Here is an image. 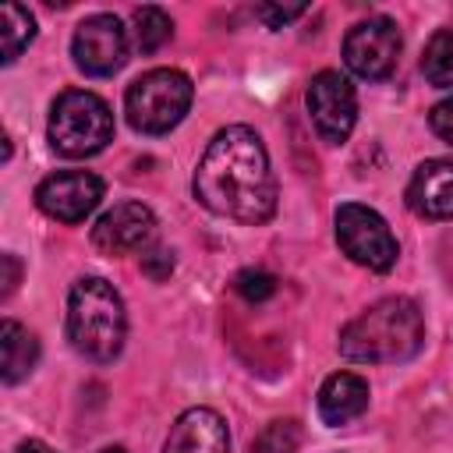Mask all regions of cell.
I'll return each mask as SVG.
<instances>
[{"label": "cell", "instance_id": "obj_8", "mask_svg": "<svg viewBox=\"0 0 453 453\" xmlns=\"http://www.w3.org/2000/svg\"><path fill=\"white\" fill-rule=\"evenodd\" d=\"M400 57V32L389 18H365L357 21L343 39V60L347 67L365 81H382L393 74Z\"/></svg>", "mask_w": 453, "mask_h": 453}, {"label": "cell", "instance_id": "obj_25", "mask_svg": "<svg viewBox=\"0 0 453 453\" xmlns=\"http://www.w3.org/2000/svg\"><path fill=\"white\" fill-rule=\"evenodd\" d=\"M14 453H53V449H50L46 442H39V439H25V442H21Z\"/></svg>", "mask_w": 453, "mask_h": 453}, {"label": "cell", "instance_id": "obj_18", "mask_svg": "<svg viewBox=\"0 0 453 453\" xmlns=\"http://www.w3.org/2000/svg\"><path fill=\"white\" fill-rule=\"evenodd\" d=\"M131 25H134V46L142 53H156L170 35H173V21L166 18L163 7H134L131 14Z\"/></svg>", "mask_w": 453, "mask_h": 453}, {"label": "cell", "instance_id": "obj_15", "mask_svg": "<svg viewBox=\"0 0 453 453\" xmlns=\"http://www.w3.org/2000/svg\"><path fill=\"white\" fill-rule=\"evenodd\" d=\"M39 361V340L35 333H28L21 322L4 319L0 326V375L7 386L21 382Z\"/></svg>", "mask_w": 453, "mask_h": 453}, {"label": "cell", "instance_id": "obj_13", "mask_svg": "<svg viewBox=\"0 0 453 453\" xmlns=\"http://www.w3.org/2000/svg\"><path fill=\"white\" fill-rule=\"evenodd\" d=\"M230 449V432L226 421L212 407H191L184 411L170 435L163 453H226Z\"/></svg>", "mask_w": 453, "mask_h": 453}, {"label": "cell", "instance_id": "obj_12", "mask_svg": "<svg viewBox=\"0 0 453 453\" xmlns=\"http://www.w3.org/2000/svg\"><path fill=\"white\" fill-rule=\"evenodd\" d=\"M407 205L425 219H453V159H425L407 184Z\"/></svg>", "mask_w": 453, "mask_h": 453}, {"label": "cell", "instance_id": "obj_9", "mask_svg": "<svg viewBox=\"0 0 453 453\" xmlns=\"http://www.w3.org/2000/svg\"><path fill=\"white\" fill-rule=\"evenodd\" d=\"M71 57L78 71L92 78H110L127 60V32L113 14H92L74 28Z\"/></svg>", "mask_w": 453, "mask_h": 453}, {"label": "cell", "instance_id": "obj_14", "mask_svg": "<svg viewBox=\"0 0 453 453\" xmlns=\"http://www.w3.org/2000/svg\"><path fill=\"white\" fill-rule=\"evenodd\" d=\"M365 407H368V382L354 372H336L319 389V414L333 428L361 418Z\"/></svg>", "mask_w": 453, "mask_h": 453}, {"label": "cell", "instance_id": "obj_11", "mask_svg": "<svg viewBox=\"0 0 453 453\" xmlns=\"http://www.w3.org/2000/svg\"><path fill=\"white\" fill-rule=\"evenodd\" d=\"M156 237V216L142 202H120L110 212L99 216L92 226V244L103 255H127V251H145L152 248Z\"/></svg>", "mask_w": 453, "mask_h": 453}, {"label": "cell", "instance_id": "obj_6", "mask_svg": "<svg viewBox=\"0 0 453 453\" xmlns=\"http://www.w3.org/2000/svg\"><path fill=\"white\" fill-rule=\"evenodd\" d=\"M336 244L343 248V255L365 269H375V273H386L393 269L396 255H400V244L389 230V223L368 209V205H357V202H343L336 209Z\"/></svg>", "mask_w": 453, "mask_h": 453}, {"label": "cell", "instance_id": "obj_22", "mask_svg": "<svg viewBox=\"0 0 453 453\" xmlns=\"http://www.w3.org/2000/svg\"><path fill=\"white\" fill-rule=\"evenodd\" d=\"M428 124H432V131H435L442 142H449V145H453V96L432 106V113H428Z\"/></svg>", "mask_w": 453, "mask_h": 453}, {"label": "cell", "instance_id": "obj_2", "mask_svg": "<svg viewBox=\"0 0 453 453\" xmlns=\"http://www.w3.org/2000/svg\"><path fill=\"white\" fill-rule=\"evenodd\" d=\"M425 319L411 297H382L340 333V354L361 365H393L418 354Z\"/></svg>", "mask_w": 453, "mask_h": 453}, {"label": "cell", "instance_id": "obj_10", "mask_svg": "<svg viewBox=\"0 0 453 453\" xmlns=\"http://www.w3.org/2000/svg\"><path fill=\"white\" fill-rule=\"evenodd\" d=\"M103 198V180L88 170H60L50 173L35 188V205L60 223H81Z\"/></svg>", "mask_w": 453, "mask_h": 453}, {"label": "cell", "instance_id": "obj_21", "mask_svg": "<svg viewBox=\"0 0 453 453\" xmlns=\"http://www.w3.org/2000/svg\"><path fill=\"white\" fill-rule=\"evenodd\" d=\"M142 273L152 280H166L173 273V251L166 248H145L142 251Z\"/></svg>", "mask_w": 453, "mask_h": 453}, {"label": "cell", "instance_id": "obj_26", "mask_svg": "<svg viewBox=\"0 0 453 453\" xmlns=\"http://www.w3.org/2000/svg\"><path fill=\"white\" fill-rule=\"evenodd\" d=\"M99 453H124L120 446H110V449H99Z\"/></svg>", "mask_w": 453, "mask_h": 453}, {"label": "cell", "instance_id": "obj_23", "mask_svg": "<svg viewBox=\"0 0 453 453\" xmlns=\"http://www.w3.org/2000/svg\"><path fill=\"white\" fill-rule=\"evenodd\" d=\"M308 7L304 4H294V7H273V4H262V7H255V14L269 25V28H283L287 21H294V18H301Z\"/></svg>", "mask_w": 453, "mask_h": 453}, {"label": "cell", "instance_id": "obj_16", "mask_svg": "<svg viewBox=\"0 0 453 453\" xmlns=\"http://www.w3.org/2000/svg\"><path fill=\"white\" fill-rule=\"evenodd\" d=\"M35 35V21L21 4H4L0 7V60L11 64L18 60V53L32 42Z\"/></svg>", "mask_w": 453, "mask_h": 453}, {"label": "cell", "instance_id": "obj_3", "mask_svg": "<svg viewBox=\"0 0 453 453\" xmlns=\"http://www.w3.org/2000/svg\"><path fill=\"white\" fill-rule=\"evenodd\" d=\"M127 333V315L124 301L113 290V283L99 276H85L71 287L67 294V340L78 354L88 361H113L124 347Z\"/></svg>", "mask_w": 453, "mask_h": 453}, {"label": "cell", "instance_id": "obj_19", "mask_svg": "<svg viewBox=\"0 0 453 453\" xmlns=\"http://www.w3.org/2000/svg\"><path fill=\"white\" fill-rule=\"evenodd\" d=\"M301 446V425L297 421H269L265 432L255 439V453H294Z\"/></svg>", "mask_w": 453, "mask_h": 453}, {"label": "cell", "instance_id": "obj_5", "mask_svg": "<svg viewBox=\"0 0 453 453\" xmlns=\"http://www.w3.org/2000/svg\"><path fill=\"white\" fill-rule=\"evenodd\" d=\"M191 78L177 67H156L145 71L138 81H131L124 96L127 124L142 134H166L177 127L191 106Z\"/></svg>", "mask_w": 453, "mask_h": 453}, {"label": "cell", "instance_id": "obj_4", "mask_svg": "<svg viewBox=\"0 0 453 453\" xmlns=\"http://www.w3.org/2000/svg\"><path fill=\"white\" fill-rule=\"evenodd\" d=\"M113 138L110 106L85 88H67L50 110V145L67 159H85L106 149Z\"/></svg>", "mask_w": 453, "mask_h": 453}, {"label": "cell", "instance_id": "obj_17", "mask_svg": "<svg viewBox=\"0 0 453 453\" xmlns=\"http://www.w3.org/2000/svg\"><path fill=\"white\" fill-rule=\"evenodd\" d=\"M421 74L435 88H449L453 85V28H439L428 39V46L421 53Z\"/></svg>", "mask_w": 453, "mask_h": 453}, {"label": "cell", "instance_id": "obj_1", "mask_svg": "<svg viewBox=\"0 0 453 453\" xmlns=\"http://www.w3.org/2000/svg\"><path fill=\"white\" fill-rule=\"evenodd\" d=\"M195 198L209 212L237 223H265L276 212L269 152L251 127L230 124L216 131L195 170Z\"/></svg>", "mask_w": 453, "mask_h": 453}, {"label": "cell", "instance_id": "obj_7", "mask_svg": "<svg viewBox=\"0 0 453 453\" xmlns=\"http://www.w3.org/2000/svg\"><path fill=\"white\" fill-rule=\"evenodd\" d=\"M308 113L322 142L340 145L350 138L357 120V92L340 71H319L308 85Z\"/></svg>", "mask_w": 453, "mask_h": 453}, {"label": "cell", "instance_id": "obj_20", "mask_svg": "<svg viewBox=\"0 0 453 453\" xmlns=\"http://www.w3.org/2000/svg\"><path fill=\"white\" fill-rule=\"evenodd\" d=\"M234 290H237L244 301L258 304V301H265V297L276 294V280H273L265 269H241L237 280H234Z\"/></svg>", "mask_w": 453, "mask_h": 453}, {"label": "cell", "instance_id": "obj_24", "mask_svg": "<svg viewBox=\"0 0 453 453\" xmlns=\"http://www.w3.org/2000/svg\"><path fill=\"white\" fill-rule=\"evenodd\" d=\"M0 262H4V297H11V294H14V287H18L21 265H18V258H14V255H4Z\"/></svg>", "mask_w": 453, "mask_h": 453}]
</instances>
